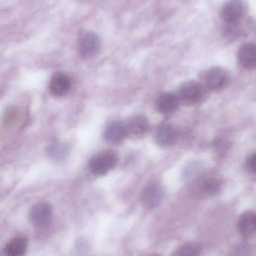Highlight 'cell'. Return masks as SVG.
Returning <instances> with one entry per match:
<instances>
[{"label":"cell","mask_w":256,"mask_h":256,"mask_svg":"<svg viewBox=\"0 0 256 256\" xmlns=\"http://www.w3.org/2000/svg\"><path fill=\"white\" fill-rule=\"evenodd\" d=\"M27 242L21 238H16L7 244L5 248L6 256H24L27 251Z\"/></svg>","instance_id":"15"},{"label":"cell","mask_w":256,"mask_h":256,"mask_svg":"<svg viewBox=\"0 0 256 256\" xmlns=\"http://www.w3.org/2000/svg\"><path fill=\"white\" fill-rule=\"evenodd\" d=\"M177 132L170 123L160 124L155 132V140L161 147H169L177 141Z\"/></svg>","instance_id":"7"},{"label":"cell","mask_w":256,"mask_h":256,"mask_svg":"<svg viewBox=\"0 0 256 256\" xmlns=\"http://www.w3.org/2000/svg\"><path fill=\"white\" fill-rule=\"evenodd\" d=\"M248 167L252 172L256 173V152L249 158Z\"/></svg>","instance_id":"19"},{"label":"cell","mask_w":256,"mask_h":256,"mask_svg":"<svg viewBox=\"0 0 256 256\" xmlns=\"http://www.w3.org/2000/svg\"><path fill=\"white\" fill-rule=\"evenodd\" d=\"M71 84V79L67 74L58 72L54 74L50 80V92L56 97H62L69 92Z\"/></svg>","instance_id":"8"},{"label":"cell","mask_w":256,"mask_h":256,"mask_svg":"<svg viewBox=\"0 0 256 256\" xmlns=\"http://www.w3.org/2000/svg\"><path fill=\"white\" fill-rule=\"evenodd\" d=\"M68 146L60 142H54L48 148V153L54 159H62L68 153Z\"/></svg>","instance_id":"18"},{"label":"cell","mask_w":256,"mask_h":256,"mask_svg":"<svg viewBox=\"0 0 256 256\" xmlns=\"http://www.w3.org/2000/svg\"><path fill=\"white\" fill-rule=\"evenodd\" d=\"M126 126L128 134L135 137L144 135L149 129L148 121L143 116L132 117Z\"/></svg>","instance_id":"14"},{"label":"cell","mask_w":256,"mask_h":256,"mask_svg":"<svg viewBox=\"0 0 256 256\" xmlns=\"http://www.w3.org/2000/svg\"><path fill=\"white\" fill-rule=\"evenodd\" d=\"M238 230L243 237L249 238L256 233V213L246 212L240 216Z\"/></svg>","instance_id":"12"},{"label":"cell","mask_w":256,"mask_h":256,"mask_svg":"<svg viewBox=\"0 0 256 256\" xmlns=\"http://www.w3.org/2000/svg\"><path fill=\"white\" fill-rule=\"evenodd\" d=\"M180 103V99L178 96L174 93H164L159 96L156 102V108L160 114H172L177 110Z\"/></svg>","instance_id":"11"},{"label":"cell","mask_w":256,"mask_h":256,"mask_svg":"<svg viewBox=\"0 0 256 256\" xmlns=\"http://www.w3.org/2000/svg\"><path fill=\"white\" fill-rule=\"evenodd\" d=\"M117 162L118 156L114 150H104L92 158L89 162V168L96 176H103L113 170Z\"/></svg>","instance_id":"1"},{"label":"cell","mask_w":256,"mask_h":256,"mask_svg":"<svg viewBox=\"0 0 256 256\" xmlns=\"http://www.w3.org/2000/svg\"><path fill=\"white\" fill-rule=\"evenodd\" d=\"M128 135L126 126L121 122H113L105 128L104 136L108 142L117 144L121 142Z\"/></svg>","instance_id":"10"},{"label":"cell","mask_w":256,"mask_h":256,"mask_svg":"<svg viewBox=\"0 0 256 256\" xmlns=\"http://www.w3.org/2000/svg\"><path fill=\"white\" fill-rule=\"evenodd\" d=\"M244 6L242 0H229L222 9V16L228 24H234L243 16Z\"/></svg>","instance_id":"9"},{"label":"cell","mask_w":256,"mask_h":256,"mask_svg":"<svg viewBox=\"0 0 256 256\" xmlns=\"http://www.w3.org/2000/svg\"><path fill=\"white\" fill-rule=\"evenodd\" d=\"M204 96L202 86L195 81H187L180 86L179 99L186 104H195L201 102Z\"/></svg>","instance_id":"3"},{"label":"cell","mask_w":256,"mask_h":256,"mask_svg":"<svg viewBox=\"0 0 256 256\" xmlns=\"http://www.w3.org/2000/svg\"><path fill=\"white\" fill-rule=\"evenodd\" d=\"M52 208L48 203L35 204L30 212V220L34 226L45 227L51 222Z\"/></svg>","instance_id":"5"},{"label":"cell","mask_w":256,"mask_h":256,"mask_svg":"<svg viewBox=\"0 0 256 256\" xmlns=\"http://www.w3.org/2000/svg\"><path fill=\"white\" fill-rule=\"evenodd\" d=\"M78 48L81 56L87 58H93L100 51V38L93 32H87L80 37Z\"/></svg>","instance_id":"2"},{"label":"cell","mask_w":256,"mask_h":256,"mask_svg":"<svg viewBox=\"0 0 256 256\" xmlns=\"http://www.w3.org/2000/svg\"><path fill=\"white\" fill-rule=\"evenodd\" d=\"M204 84L208 90H221L228 82V74L224 69L214 67L206 72L204 76Z\"/></svg>","instance_id":"6"},{"label":"cell","mask_w":256,"mask_h":256,"mask_svg":"<svg viewBox=\"0 0 256 256\" xmlns=\"http://www.w3.org/2000/svg\"><path fill=\"white\" fill-rule=\"evenodd\" d=\"M240 64L246 69H253L256 67V45L246 44L240 48L238 52Z\"/></svg>","instance_id":"13"},{"label":"cell","mask_w":256,"mask_h":256,"mask_svg":"<svg viewBox=\"0 0 256 256\" xmlns=\"http://www.w3.org/2000/svg\"><path fill=\"white\" fill-rule=\"evenodd\" d=\"M199 188L206 195L213 196L219 192L221 188V182L217 178H205L200 182Z\"/></svg>","instance_id":"16"},{"label":"cell","mask_w":256,"mask_h":256,"mask_svg":"<svg viewBox=\"0 0 256 256\" xmlns=\"http://www.w3.org/2000/svg\"><path fill=\"white\" fill-rule=\"evenodd\" d=\"M201 248L195 242H189L177 248L171 256H201Z\"/></svg>","instance_id":"17"},{"label":"cell","mask_w":256,"mask_h":256,"mask_svg":"<svg viewBox=\"0 0 256 256\" xmlns=\"http://www.w3.org/2000/svg\"><path fill=\"white\" fill-rule=\"evenodd\" d=\"M164 191L162 186L157 182H150L143 190L141 200L146 208L155 209L163 200Z\"/></svg>","instance_id":"4"}]
</instances>
